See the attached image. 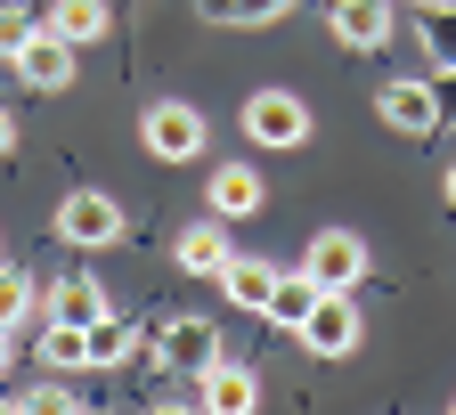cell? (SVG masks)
Masks as SVG:
<instances>
[{"instance_id": "cell-26", "label": "cell", "mask_w": 456, "mask_h": 415, "mask_svg": "<svg viewBox=\"0 0 456 415\" xmlns=\"http://www.w3.org/2000/svg\"><path fill=\"white\" fill-rule=\"evenodd\" d=\"M448 204H456V163H448Z\"/></svg>"}, {"instance_id": "cell-28", "label": "cell", "mask_w": 456, "mask_h": 415, "mask_svg": "<svg viewBox=\"0 0 456 415\" xmlns=\"http://www.w3.org/2000/svg\"><path fill=\"white\" fill-rule=\"evenodd\" d=\"M416 9H432V0H416Z\"/></svg>"}, {"instance_id": "cell-5", "label": "cell", "mask_w": 456, "mask_h": 415, "mask_svg": "<svg viewBox=\"0 0 456 415\" xmlns=\"http://www.w3.org/2000/svg\"><path fill=\"white\" fill-rule=\"evenodd\" d=\"M220 359H228V350H220V326H212V318H171V326H163V367H171V375L204 383Z\"/></svg>"}, {"instance_id": "cell-14", "label": "cell", "mask_w": 456, "mask_h": 415, "mask_svg": "<svg viewBox=\"0 0 456 415\" xmlns=\"http://www.w3.org/2000/svg\"><path fill=\"white\" fill-rule=\"evenodd\" d=\"M318 293H326V285H318L310 269H277V293H269V310H261V318H269V326H285V334H294V326L310 318V302H318Z\"/></svg>"}, {"instance_id": "cell-18", "label": "cell", "mask_w": 456, "mask_h": 415, "mask_svg": "<svg viewBox=\"0 0 456 415\" xmlns=\"http://www.w3.org/2000/svg\"><path fill=\"white\" fill-rule=\"evenodd\" d=\"M131 350H139V326H123V318H90V367H123L131 359Z\"/></svg>"}, {"instance_id": "cell-24", "label": "cell", "mask_w": 456, "mask_h": 415, "mask_svg": "<svg viewBox=\"0 0 456 415\" xmlns=\"http://www.w3.org/2000/svg\"><path fill=\"white\" fill-rule=\"evenodd\" d=\"M196 9H204L212 25H228V9H237V0H196Z\"/></svg>"}, {"instance_id": "cell-3", "label": "cell", "mask_w": 456, "mask_h": 415, "mask_svg": "<svg viewBox=\"0 0 456 415\" xmlns=\"http://www.w3.org/2000/svg\"><path fill=\"white\" fill-rule=\"evenodd\" d=\"M139 139H147V155H155V163H196V155H204V114H196V106H180V98H163V106H147Z\"/></svg>"}, {"instance_id": "cell-17", "label": "cell", "mask_w": 456, "mask_h": 415, "mask_svg": "<svg viewBox=\"0 0 456 415\" xmlns=\"http://www.w3.org/2000/svg\"><path fill=\"white\" fill-rule=\"evenodd\" d=\"M424 57H432V74H456V0L424 9Z\"/></svg>"}, {"instance_id": "cell-20", "label": "cell", "mask_w": 456, "mask_h": 415, "mask_svg": "<svg viewBox=\"0 0 456 415\" xmlns=\"http://www.w3.org/2000/svg\"><path fill=\"white\" fill-rule=\"evenodd\" d=\"M33 326V277L25 269H0V334Z\"/></svg>"}, {"instance_id": "cell-2", "label": "cell", "mask_w": 456, "mask_h": 415, "mask_svg": "<svg viewBox=\"0 0 456 415\" xmlns=\"http://www.w3.org/2000/svg\"><path fill=\"white\" fill-rule=\"evenodd\" d=\"M245 139L294 155V147L310 139V106H302L294 90H253V98H245Z\"/></svg>"}, {"instance_id": "cell-8", "label": "cell", "mask_w": 456, "mask_h": 415, "mask_svg": "<svg viewBox=\"0 0 456 415\" xmlns=\"http://www.w3.org/2000/svg\"><path fill=\"white\" fill-rule=\"evenodd\" d=\"M17 74H25L33 90H49V98H57V90L74 82V41H57V33L41 25V33H33L25 49H17Z\"/></svg>"}, {"instance_id": "cell-6", "label": "cell", "mask_w": 456, "mask_h": 415, "mask_svg": "<svg viewBox=\"0 0 456 415\" xmlns=\"http://www.w3.org/2000/svg\"><path fill=\"white\" fill-rule=\"evenodd\" d=\"M302 269H310L326 293H351V285L367 277V245H359L351 228H318V236H310V253H302Z\"/></svg>"}, {"instance_id": "cell-4", "label": "cell", "mask_w": 456, "mask_h": 415, "mask_svg": "<svg viewBox=\"0 0 456 415\" xmlns=\"http://www.w3.org/2000/svg\"><path fill=\"white\" fill-rule=\"evenodd\" d=\"M57 236H66L74 253H106L114 236H123V204H114V196H98V188H82V196H66V204H57Z\"/></svg>"}, {"instance_id": "cell-15", "label": "cell", "mask_w": 456, "mask_h": 415, "mask_svg": "<svg viewBox=\"0 0 456 415\" xmlns=\"http://www.w3.org/2000/svg\"><path fill=\"white\" fill-rule=\"evenodd\" d=\"M204 407H212V415H245V407H261L253 367H228V359H220V367L204 375Z\"/></svg>"}, {"instance_id": "cell-27", "label": "cell", "mask_w": 456, "mask_h": 415, "mask_svg": "<svg viewBox=\"0 0 456 415\" xmlns=\"http://www.w3.org/2000/svg\"><path fill=\"white\" fill-rule=\"evenodd\" d=\"M0 367H9V334H0Z\"/></svg>"}, {"instance_id": "cell-19", "label": "cell", "mask_w": 456, "mask_h": 415, "mask_svg": "<svg viewBox=\"0 0 456 415\" xmlns=\"http://www.w3.org/2000/svg\"><path fill=\"white\" fill-rule=\"evenodd\" d=\"M41 359H49L57 375L90 367V326H57V318H49V334H41Z\"/></svg>"}, {"instance_id": "cell-12", "label": "cell", "mask_w": 456, "mask_h": 415, "mask_svg": "<svg viewBox=\"0 0 456 415\" xmlns=\"http://www.w3.org/2000/svg\"><path fill=\"white\" fill-rule=\"evenodd\" d=\"M334 41L342 49H383L391 41V0H334Z\"/></svg>"}, {"instance_id": "cell-25", "label": "cell", "mask_w": 456, "mask_h": 415, "mask_svg": "<svg viewBox=\"0 0 456 415\" xmlns=\"http://www.w3.org/2000/svg\"><path fill=\"white\" fill-rule=\"evenodd\" d=\"M17 147V123H9V106H0V155H9Z\"/></svg>"}, {"instance_id": "cell-1", "label": "cell", "mask_w": 456, "mask_h": 415, "mask_svg": "<svg viewBox=\"0 0 456 415\" xmlns=\"http://www.w3.org/2000/svg\"><path fill=\"white\" fill-rule=\"evenodd\" d=\"M302 334V350H310V359H351V350H359V293H318V302H310V318L294 326Z\"/></svg>"}, {"instance_id": "cell-23", "label": "cell", "mask_w": 456, "mask_h": 415, "mask_svg": "<svg viewBox=\"0 0 456 415\" xmlns=\"http://www.w3.org/2000/svg\"><path fill=\"white\" fill-rule=\"evenodd\" d=\"M285 9H294V0H237L228 25H269V17H285Z\"/></svg>"}, {"instance_id": "cell-29", "label": "cell", "mask_w": 456, "mask_h": 415, "mask_svg": "<svg viewBox=\"0 0 456 415\" xmlns=\"http://www.w3.org/2000/svg\"><path fill=\"white\" fill-rule=\"evenodd\" d=\"M448 407H456V399H448Z\"/></svg>"}, {"instance_id": "cell-9", "label": "cell", "mask_w": 456, "mask_h": 415, "mask_svg": "<svg viewBox=\"0 0 456 415\" xmlns=\"http://www.w3.org/2000/svg\"><path fill=\"white\" fill-rule=\"evenodd\" d=\"M204 204H212V220H253L261 212V171L253 163H220L212 188H204Z\"/></svg>"}, {"instance_id": "cell-13", "label": "cell", "mask_w": 456, "mask_h": 415, "mask_svg": "<svg viewBox=\"0 0 456 415\" xmlns=\"http://www.w3.org/2000/svg\"><path fill=\"white\" fill-rule=\"evenodd\" d=\"M220 285H228V310H269V293H277V261H245V253H228V261H220Z\"/></svg>"}, {"instance_id": "cell-16", "label": "cell", "mask_w": 456, "mask_h": 415, "mask_svg": "<svg viewBox=\"0 0 456 415\" xmlns=\"http://www.w3.org/2000/svg\"><path fill=\"white\" fill-rule=\"evenodd\" d=\"M220 261H228V220H196V228L180 236V269L220 277Z\"/></svg>"}, {"instance_id": "cell-22", "label": "cell", "mask_w": 456, "mask_h": 415, "mask_svg": "<svg viewBox=\"0 0 456 415\" xmlns=\"http://www.w3.org/2000/svg\"><path fill=\"white\" fill-rule=\"evenodd\" d=\"M9 407H41V415H66V407H82V399H74L66 383H41L33 399H9Z\"/></svg>"}, {"instance_id": "cell-7", "label": "cell", "mask_w": 456, "mask_h": 415, "mask_svg": "<svg viewBox=\"0 0 456 415\" xmlns=\"http://www.w3.org/2000/svg\"><path fill=\"white\" fill-rule=\"evenodd\" d=\"M375 114H383V123L391 131H408V139H424V131H440V82H391L383 98H375Z\"/></svg>"}, {"instance_id": "cell-11", "label": "cell", "mask_w": 456, "mask_h": 415, "mask_svg": "<svg viewBox=\"0 0 456 415\" xmlns=\"http://www.w3.org/2000/svg\"><path fill=\"white\" fill-rule=\"evenodd\" d=\"M41 318H57V326H90V318H106V293H98V277H90V269L57 277V285H49V302H41Z\"/></svg>"}, {"instance_id": "cell-10", "label": "cell", "mask_w": 456, "mask_h": 415, "mask_svg": "<svg viewBox=\"0 0 456 415\" xmlns=\"http://www.w3.org/2000/svg\"><path fill=\"white\" fill-rule=\"evenodd\" d=\"M41 25H49L57 41L90 49V41H106V25H114V0H49V9H41Z\"/></svg>"}, {"instance_id": "cell-21", "label": "cell", "mask_w": 456, "mask_h": 415, "mask_svg": "<svg viewBox=\"0 0 456 415\" xmlns=\"http://www.w3.org/2000/svg\"><path fill=\"white\" fill-rule=\"evenodd\" d=\"M33 33H41V9H33V0H0V57H17Z\"/></svg>"}]
</instances>
